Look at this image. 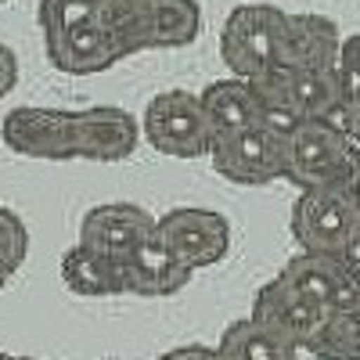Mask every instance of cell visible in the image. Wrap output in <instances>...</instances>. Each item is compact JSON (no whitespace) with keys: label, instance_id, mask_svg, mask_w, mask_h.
Instances as JSON below:
<instances>
[{"label":"cell","instance_id":"obj_1","mask_svg":"<svg viewBox=\"0 0 360 360\" xmlns=\"http://www.w3.org/2000/svg\"><path fill=\"white\" fill-rule=\"evenodd\" d=\"M137 119L119 105H94L83 112L22 105L0 123V141L8 152L44 162H123L141 144Z\"/></svg>","mask_w":360,"mask_h":360},{"label":"cell","instance_id":"obj_2","mask_svg":"<svg viewBox=\"0 0 360 360\" xmlns=\"http://www.w3.org/2000/svg\"><path fill=\"white\" fill-rule=\"evenodd\" d=\"M285 180L299 191L356 188L360 191V144L339 123H307L281 144Z\"/></svg>","mask_w":360,"mask_h":360},{"label":"cell","instance_id":"obj_3","mask_svg":"<svg viewBox=\"0 0 360 360\" xmlns=\"http://www.w3.org/2000/svg\"><path fill=\"white\" fill-rule=\"evenodd\" d=\"M288 227L303 252L353 256L360 252V191L356 188L299 191V198L292 202Z\"/></svg>","mask_w":360,"mask_h":360},{"label":"cell","instance_id":"obj_4","mask_svg":"<svg viewBox=\"0 0 360 360\" xmlns=\"http://www.w3.org/2000/svg\"><path fill=\"white\" fill-rule=\"evenodd\" d=\"M281 8L274 4H238L220 29V54L238 79H259L281 69Z\"/></svg>","mask_w":360,"mask_h":360},{"label":"cell","instance_id":"obj_5","mask_svg":"<svg viewBox=\"0 0 360 360\" xmlns=\"http://www.w3.org/2000/svg\"><path fill=\"white\" fill-rule=\"evenodd\" d=\"M141 134L155 152L169 159H209L213 152V127L205 119L202 98L191 90H162L148 101Z\"/></svg>","mask_w":360,"mask_h":360},{"label":"cell","instance_id":"obj_6","mask_svg":"<svg viewBox=\"0 0 360 360\" xmlns=\"http://www.w3.org/2000/svg\"><path fill=\"white\" fill-rule=\"evenodd\" d=\"M47 62L65 76H98L123 58L141 54V44L115 25H79L65 33H44Z\"/></svg>","mask_w":360,"mask_h":360},{"label":"cell","instance_id":"obj_7","mask_svg":"<svg viewBox=\"0 0 360 360\" xmlns=\"http://www.w3.org/2000/svg\"><path fill=\"white\" fill-rule=\"evenodd\" d=\"M159 238L191 270H205L227 259L231 252V224L217 209L180 205L159 217Z\"/></svg>","mask_w":360,"mask_h":360},{"label":"cell","instance_id":"obj_8","mask_svg":"<svg viewBox=\"0 0 360 360\" xmlns=\"http://www.w3.org/2000/svg\"><path fill=\"white\" fill-rule=\"evenodd\" d=\"M209 162H213V169L224 180L242 184V188H263V184H274V180H285L281 141L259 127L213 137Z\"/></svg>","mask_w":360,"mask_h":360},{"label":"cell","instance_id":"obj_9","mask_svg":"<svg viewBox=\"0 0 360 360\" xmlns=\"http://www.w3.org/2000/svg\"><path fill=\"white\" fill-rule=\"evenodd\" d=\"M295 288H303L310 299L328 314H349L360 310V252L353 256H317V252H295L281 270Z\"/></svg>","mask_w":360,"mask_h":360},{"label":"cell","instance_id":"obj_10","mask_svg":"<svg viewBox=\"0 0 360 360\" xmlns=\"http://www.w3.org/2000/svg\"><path fill=\"white\" fill-rule=\"evenodd\" d=\"M263 328L278 332L281 339H288L299 349H310L314 339L321 335V328L328 324V314L317 299H310L303 288H295L288 278L274 274L266 285H259L256 299H252V314Z\"/></svg>","mask_w":360,"mask_h":360},{"label":"cell","instance_id":"obj_11","mask_svg":"<svg viewBox=\"0 0 360 360\" xmlns=\"http://www.w3.org/2000/svg\"><path fill=\"white\" fill-rule=\"evenodd\" d=\"M40 29L44 33H65L79 25H115L148 51V18L152 0H40Z\"/></svg>","mask_w":360,"mask_h":360},{"label":"cell","instance_id":"obj_12","mask_svg":"<svg viewBox=\"0 0 360 360\" xmlns=\"http://www.w3.org/2000/svg\"><path fill=\"white\" fill-rule=\"evenodd\" d=\"M155 234H159V217H152L144 205H134V202L94 205L79 220V245L112 259H127L144 242H152Z\"/></svg>","mask_w":360,"mask_h":360},{"label":"cell","instance_id":"obj_13","mask_svg":"<svg viewBox=\"0 0 360 360\" xmlns=\"http://www.w3.org/2000/svg\"><path fill=\"white\" fill-rule=\"evenodd\" d=\"M195 278V270L188 263H180L176 252L155 234L152 242H144L137 252H130L123 259V285L127 295H141V299H166L184 292Z\"/></svg>","mask_w":360,"mask_h":360},{"label":"cell","instance_id":"obj_14","mask_svg":"<svg viewBox=\"0 0 360 360\" xmlns=\"http://www.w3.org/2000/svg\"><path fill=\"white\" fill-rule=\"evenodd\" d=\"M342 37L328 15H285L281 69H332L339 65Z\"/></svg>","mask_w":360,"mask_h":360},{"label":"cell","instance_id":"obj_15","mask_svg":"<svg viewBox=\"0 0 360 360\" xmlns=\"http://www.w3.org/2000/svg\"><path fill=\"white\" fill-rule=\"evenodd\" d=\"M285 72V69H281ZM288 86L292 98L303 112V119L310 123H339L346 98H349V79L339 72V65L332 69H288Z\"/></svg>","mask_w":360,"mask_h":360},{"label":"cell","instance_id":"obj_16","mask_svg":"<svg viewBox=\"0 0 360 360\" xmlns=\"http://www.w3.org/2000/svg\"><path fill=\"white\" fill-rule=\"evenodd\" d=\"M62 281L69 292L83 299H108V295H127L123 285V259L101 256L86 245H72L62 256Z\"/></svg>","mask_w":360,"mask_h":360},{"label":"cell","instance_id":"obj_17","mask_svg":"<svg viewBox=\"0 0 360 360\" xmlns=\"http://www.w3.org/2000/svg\"><path fill=\"white\" fill-rule=\"evenodd\" d=\"M198 98L209 127H213V137L256 127V94L249 79H213Z\"/></svg>","mask_w":360,"mask_h":360},{"label":"cell","instance_id":"obj_18","mask_svg":"<svg viewBox=\"0 0 360 360\" xmlns=\"http://www.w3.org/2000/svg\"><path fill=\"white\" fill-rule=\"evenodd\" d=\"M249 83H252V94H256V127L285 144V137H292L299 127L307 123L303 112H299V105H295V98H292L288 76L278 69L270 76L249 79Z\"/></svg>","mask_w":360,"mask_h":360},{"label":"cell","instance_id":"obj_19","mask_svg":"<svg viewBox=\"0 0 360 360\" xmlns=\"http://www.w3.org/2000/svg\"><path fill=\"white\" fill-rule=\"evenodd\" d=\"M202 33L198 0H152L148 18V51H176L195 44Z\"/></svg>","mask_w":360,"mask_h":360},{"label":"cell","instance_id":"obj_20","mask_svg":"<svg viewBox=\"0 0 360 360\" xmlns=\"http://www.w3.org/2000/svg\"><path fill=\"white\" fill-rule=\"evenodd\" d=\"M217 346L227 360H299V346L263 328L256 317H242L227 324Z\"/></svg>","mask_w":360,"mask_h":360},{"label":"cell","instance_id":"obj_21","mask_svg":"<svg viewBox=\"0 0 360 360\" xmlns=\"http://www.w3.org/2000/svg\"><path fill=\"white\" fill-rule=\"evenodd\" d=\"M307 353L317 360H360V310L332 314Z\"/></svg>","mask_w":360,"mask_h":360},{"label":"cell","instance_id":"obj_22","mask_svg":"<svg viewBox=\"0 0 360 360\" xmlns=\"http://www.w3.org/2000/svg\"><path fill=\"white\" fill-rule=\"evenodd\" d=\"M29 256V231L15 209L0 205V274L15 278Z\"/></svg>","mask_w":360,"mask_h":360},{"label":"cell","instance_id":"obj_23","mask_svg":"<svg viewBox=\"0 0 360 360\" xmlns=\"http://www.w3.org/2000/svg\"><path fill=\"white\" fill-rule=\"evenodd\" d=\"M339 72L349 79V86H360V33H353V37L342 40V51H339Z\"/></svg>","mask_w":360,"mask_h":360},{"label":"cell","instance_id":"obj_24","mask_svg":"<svg viewBox=\"0 0 360 360\" xmlns=\"http://www.w3.org/2000/svg\"><path fill=\"white\" fill-rule=\"evenodd\" d=\"M155 360H227L220 353V346H202V342H191V346H176V349H166L162 356Z\"/></svg>","mask_w":360,"mask_h":360},{"label":"cell","instance_id":"obj_25","mask_svg":"<svg viewBox=\"0 0 360 360\" xmlns=\"http://www.w3.org/2000/svg\"><path fill=\"white\" fill-rule=\"evenodd\" d=\"M15 83H18V58L4 40H0V101L15 90Z\"/></svg>","mask_w":360,"mask_h":360},{"label":"cell","instance_id":"obj_26","mask_svg":"<svg viewBox=\"0 0 360 360\" xmlns=\"http://www.w3.org/2000/svg\"><path fill=\"white\" fill-rule=\"evenodd\" d=\"M339 127L360 144V86H349V98H346V108H342Z\"/></svg>","mask_w":360,"mask_h":360},{"label":"cell","instance_id":"obj_27","mask_svg":"<svg viewBox=\"0 0 360 360\" xmlns=\"http://www.w3.org/2000/svg\"><path fill=\"white\" fill-rule=\"evenodd\" d=\"M8 281H11L8 274H0V292H4V285H8Z\"/></svg>","mask_w":360,"mask_h":360},{"label":"cell","instance_id":"obj_28","mask_svg":"<svg viewBox=\"0 0 360 360\" xmlns=\"http://www.w3.org/2000/svg\"><path fill=\"white\" fill-rule=\"evenodd\" d=\"M11 360H40V356H11Z\"/></svg>","mask_w":360,"mask_h":360},{"label":"cell","instance_id":"obj_29","mask_svg":"<svg viewBox=\"0 0 360 360\" xmlns=\"http://www.w3.org/2000/svg\"><path fill=\"white\" fill-rule=\"evenodd\" d=\"M0 360H11V356H8V353H0Z\"/></svg>","mask_w":360,"mask_h":360},{"label":"cell","instance_id":"obj_30","mask_svg":"<svg viewBox=\"0 0 360 360\" xmlns=\"http://www.w3.org/2000/svg\"><path fill=\"white\" fill-rule=\"evenodd\" d=\"M0 4H8V0H0Z\"/></svg>","mask_w":360,"mask_h":360}]
</instances>
